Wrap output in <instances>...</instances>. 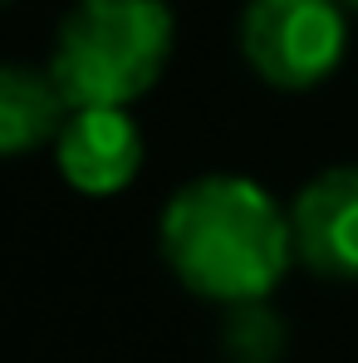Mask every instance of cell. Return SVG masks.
Here are the masks:
<instances>
[{
    "instance_id": "obj_5",
    "label": "cell",
    "mask_w": 358,
    "mask_h": 363,
    "mask_svg": "<svg viewBox=\"0 0 358 363\" xmlns=\"http://www.w3.org/2000/svg\"><path fill=\"white\" fill-rule=\"evenodd\" d=\"M60 177L84 196H113L142 167V133L128 108H74L55 138Z\"/></svg>"
},
{
    "instance_id": "obj_1",
    "label": "cell",
    "mask_w": 358,
    "mask_h": 363,
    "mask_svg": "<svg viewBox=\"0 0 358 363\" xmlns=\"http://www.w3.org/2000/svg\"><path fill=\"white\" fill-rule=\"evenodd\" d=\"M162 260L191 295L211 304L270 300L295 265L290 211L250 177L211 172L172 191L157 226Z\"/></svg>"
},
{
    "instance_id": "obj_7",
    "label": "cell",
    "mask_w": 358,
    "mask_h": 363,
    "mask_svg": "<svg viewBox=\"0 0 358 363\" xmlns=\"http://www.w3.org/2000/svg\"><path fill=\"white\" fill-rule=\"evenodd\" d=\"M221 349L231 363H275L285 354V324H280V314L265 309V300L231 304L226 329H221Z\"/></svg>"
},
{
    "instance_id": "obj_6",
    "label": "cell",
    "mask_w": 358,
    "mask_h": 363,
    "mask_svg": "<svg viewBox=\"0 0 358 363\" xmlns=\"http://www.w3.org/2000/svg\"><path fill=\"white\" fill-rule=\"evenodd\" d=\"M69 113L74 108L50 69H30V64L0 69V147H5V157H25V152L55 143Z\"/></svg>"
},
{
    "instance_id": "obj_2",
    "label": "cell",
    "mask_w": 358,
    "mask_h": 363,
    "mask_svg": "<svg viewBox=\"0 0 358 363\" xmlns=\"http://www.w3.org/2000/svg\"><path fill=\"white\" fill-rule=\"evenodd\" d=\"M177 45L167 0H74L60 20L50 74L69 108H128L142 99Z\"/></svg>"
},
{
    "instance_id": "obj_8",
    "label": "cell",
    "mask_w": 358,
    "mask_h": 363,
    "mask_svg": "<svg viewBox=\"0 0 358 363\" xmlns=\"http://www.w3.org/2000/svg\"><path fill=\"white\" fill-rule=\"evenodd\" d=\"M344 5H349V10H358V0H344Z\"/></svg>"
},
{
    "instance_id": "obj_4",
    "label": "cell",
    "mask_w": 358,
    "mask_h": 363,
    "mask_svg": "<svg viewBox=\"0 0 358 363\" xmlns=\"http://www.w3.org/2000/svg\"><path fill=\"white\" fill-rule=\"evenodd\" d=\"M295 260L324 280H358V162L304 182L290 206Z\"/></svg>"
},
{
    "instance_id": "obj_3",
    "label": "cell",
    "mask_w": 358,
    "mask_h": 363,
    "mask_svg": "<svg viewBox=\"0 0 358 363\" xmlns=\"http://www.w3.org/2000/svg\"><path fill=\"white\" fill-rule=\"evenodd\" d=\"M344 0H245L240 10V55L270 89H319L344 64Z\"/></svg>"
}]
</instances>
